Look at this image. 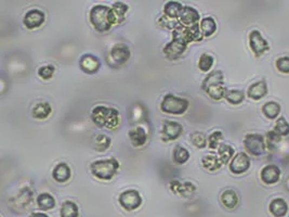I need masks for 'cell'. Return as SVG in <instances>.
<instances>
[{
  "label": "cell",
  "mask_w": 289,
  "mask_h": 217,
  "mask_svg": "<svg viewBox=\"0 0 289 217\" xmlns=\"http://www.w3.org/2000/svg\"><path fill=\"white\" fill-rule=\"evenodd\" d=\"M262 112H264V116L268 120H275L280 113V106L278 102L268 101L262 107Z\"/></svg>",
  "instance_id": "obj_30"
},
{
  "label": "cell",
  "mask_w": 289,
  "mask_h": 217,
  "mask_svg": "<svg viewBox=\"0 0 289 217\" xmlns=\"http://www.w3.org/2000/svg\"><path fill=\"white\" fill-rule=\"evenodd\" d=\"M244 147L248 153L254 156L264 154L266 142L264 138L259 134H248L244 138Z\"/></svg>",
  "instance_id": "obj_7"
},
{
  "label": "cell",
  "mask_w": 289,
  "mask_h": 217,
  "mask_svg": "<svg viewBox=\"0 0 289 217\" xmlns=\"http://www.w3.org/2000/svg\"><path fill=\"white\" fill-rule=\"evenodd\" d=\"M280 174L282 172L278 166L270 164V165H266L262 168L261 179L266 185H274V183L278 182L280 178Z\"/></svg>",
  "instance_id": "obj_17"
},
{
  "label": "cell",
  "mask_w": 289,
  "mask_h": 217,
  "mask_svg": "<svg viewBox=\"0 0 289 217\" xmlns=\"http://www.w3.org/2000/svg\"><path fill=\"white\" fill-rule=\"evenodd\" d=\"M172 34L180 36L181 38L184 39L188 44H191L194 42H202L204 37L200 31V23L193 26H183L182 24H180L178 28L172 31Z\"/></svg>",
  "instance_id": "obj_8"
},
{
  "label": "cell",
  "mask_w": 289,
  "mask_h": 217,
  "mask_svg": "<svg viewBox=\"0 0 289 217\" xmlns=\"http://www.w3.org/2000/svg\"><path fill=\"white\" fill-rule=\"evenodd\" d=\"M130 56L131 52L128 46L126 44L118 43L114 45L113 48L110 49L106 58V61L110 68L118 69L127 63V61L130 59Z\"/></svg>",
  "instance_id": "obj_5"
},
{
  "label": "cell",
  "mask_w": 289,
  "mask_h": 217,
  "mask_svg": "<svg viewBox=\"0 0 289 217\" xmlns=\"http://www.w3.org/2000/svg\"><path fill=\"white\" fill-rule=\"evenodd\" d=\"M38 207L42 209V211H49L56 206V199L54 198V195H51L48 192L40 193L36 199Z\"/></svg>",
  "instance_id": "obj_26"
},
{
  "label": "cell",
  "mask_w": 289,
  "mask_h": 217,
  "mask_svg": "<svg viewBox=\"0 0 289 217\" xmlns=\"http://www.w3.org/2000/svg\"><path fill=\"white\" fill-rule=\"evenodd\" d=\"M214 62V59L212 56H210L208 54H202L198 60V68L202 72H205L206 73V72L210 71V69L212 68Z\"/></svg>",
  "instance_id": "obj_39"
},
{
  "label": "cell",
  "mask_w": 289,
  "mask_h": 217,
  "mask_svg": "<svg viewBox=\"0 0 289 217\" xmlns=\"http://www.w3.org/2000/svg\"><path fill=\"white\" fill-rule=\"evenodd\" d=\"M205 93L208 94V96L214 100H221L222 98L226 97V88L224 86V84H216L212 86H209Z\"/></svg>",
  "instance_id": "obj_31"
},
{
  "label": "cell",
  "mask_w": 289,
  "mask_h": 217,
  "mask_svg": "<svg viewBox=\"0 0 289 217\" xmlns=\"http://www.w3.org/2000/svg\"><path fill=\"white\" fill-rule=\"evenodd\" d=\"M169 187L174 193L179 194L180 196H183V198L192 195L196 190V186L190 181L181 182L179 180H172L169 183Z\"/></svg>",
  "instance_id": "obj_16"
},
{
  "label": "cell",
  "mask_w": 289,
  "mask_h": 217,
  "mask_svg": "<svg viewBox=\"0 0 289 217\" xmlns=\"http://www.w3.org/2000/svg\"><path fill=\"white\" fill-rule=\"evenodd\" d=\"M234 149L228 143H221L218 148V157L222 164H226L228 161H232L234 156Z\"/></svg>",
  "instance_id": "obj_33"
},
{
  "label": "cell",
  "mask_w": 289,
  "mask_h": 217,
  "mask_svg": "<svg viewBox=\"0 0 289 217\" xmlns=\"http://www.w3.org/2000/svg\"><path fill=\"white\" fill-rule=\"evenodd\" d=\"M183 7L184 6H182V4L178 2H168L164 7V15L172 19L178 20L183 10Z\"/></svg>",
  "instance_id": "obj_27"
},
{
  "label": "cell",
  "mask_w": 289,
  "mask_h": 217,
  "mask_svg": "<svg viewBox=\"0 0 289 217\" xmlns=\"http://www.w3.org/2000/svg\"><path fill=\"white\" fill-rule=\"evenodd\" d=\"M181 23L179 22V20H174V19H172V18H169L167 16H162L158 20V25L162 26V28L164 29H169V30H172L174 31L178 26L180 25Z\"/></svg>",
  "instance_id": "obj_41"
},
{
  "label": "cell",
  "mask_w": 289,
  "mask_h": 217,
  "mask_svg": "<svg viewBox=\"0 0 289 217\" xmlns=\"http://www.w3.org/2000/svg\"><path fill=\"white\" fill-rule=\"evenodd\" d=\"M174 161L176 164H186L190 160L188 150L182 146H176L174 149Z\"/></svg>",
  "instance_id": "obj_37"
},
{
  "label": "cell",
  "mask_w": 289,
  "mask_h": 217,
  "mask_svg": "<svg viewBox=\"0 0 289 217\" xmlns=\"http://www.w3.org/2000/svg\"><path fill=\"white\" fill-rule=\"evenodd\" d=\"M216 84H224V76H223V73L219 70L212 71V73H209L205 80L202 81V89L205 91L209 86H212V85Z\"/></svg>",
  "instance_id": "obj_24"
},
{
  "label": "cell",
  "mask_w": 289,
  "mask_h": 217,
  "mask_svg": "<svg viewBox=\"0 0 289 217\" xmlns=\"http://www.w3.org/2000/svg\"><path fill=\"white\" fill-rule=\"evenodd\" d=\"M190 140H191L196 148L200 149H204L208 143L206 135L202 133V131H194V133L190 135Z\"/></svg>",
  "instance_id": "obj_38"
},
{
  "label": "cell",
  "mask_w": 289,
  "mask_h": 217,
  "mask_svg": "<svg viewBox=\"0 0 289 217\" xmlns=\"http://www.w3.org/2000/svg\"><path fill=\"white\" fill-rule=\"evenodd\" d=\"M13 204L18 205V207H25L28 206L30 203L32 201V192L30 188H23L18 191L16 196L13 198Z\"/></svg>",
  "instance_id": "obj_23"
},
{
  "label": "cell",
  "mask_w": 289,
  "mask_h": 217,
  "mask_svg": "<svg viewBox=\"0 0 289 217\" xmlns=\"http://www.w3.org/2000/svg\"><path fill=\"white\" fill-rule=\"evenodd\" d=\"M61 217H78L80 216V209L75 202L65 201L60 209Z\"/></svg>",
  "instance_id": "obj_32"
},
{
  "label": "cell",
  "mask_w": 289,
  "mask_h": 217,
  "mask_svg": "<svg viewBox=\"0 0 289 217\" xmlns=\"http://www.w3.org/2000/svg\"><path fill=\"white\" fill-rule=\"evenodd\" d=\"M118 202L126 211H134V209L139 208L142 204V196L139 191L134 189L126 190L120 194Z\"/></svg>",
  "instance_id": "obj_9"
},
{
  "label": "cell",
  "mask_w": 289,
  "mask_h": 217,
  "mask_svg": "<svg viewBox=\"0 0 289 217\" xmlns=\"http://www.w3.org/2000/svg\"><path fill=\"white\" fill-rule=\"evenodd\" d=\"M52 113V107L50 103L46 101H40L36 103L32 110V117L37 118V120H46Z\"/></svg>",
  "instance_id": "obj_21"
},
{
  "label": "cell",
  "mask_w": 289,
  "mask_h": 217,
  "mask_svg": "<svg viewBox=\"0 0 289 217\" xmlns=\"http://www.w3.org/2000/svg\"><path fill=\"white\" fill-rule=\"evenodd\" d=\"M200 31L202 33V35L205 37L212 36L216 31V23L214 21V19H212V17L204 18L200 21Z\"/></svg>",
  "instance_id": "obj_29"
},
{
  "label": "cell",
  "mask_w": 289,
  "mask_h": 217,
  "mask_svg": "<svg viewBox=\"0 0 289 217\" xmlns=\"http://www.w3.org/2000/svg\"><path fill=\"white\" fill-rule=\"evenodd\" d=\"M273 131H275L280 136H287L289 135V123L286 121L285 117H280L275 123Z\"/></svg>",
  "instance_id": "obj_40"
},
{
  "label": "cell",
  "mask_w": 289,
  "mask_h": 217,
  "mask_svg": "<svg viewBox=\"0 0 289 217\" xmlns=\"http://www.w3.org/2000/svg\"><path fill=\"white\" fill-rule=\"evenodd\" d=\"M202 165L204 168L209 170V172H214V170H218L221 167L222 163L220 162L218 156L210 153L202 157Z\"/></svg>",
  "instance_id": "obj_28"
},
{
  "label": "cell",
  "mask_w": 289,
  "mask_h": 217,
  "mask_svg": "<svg viewBox=\"0 0 289 217\" xmlns=\"http://www.w3.org/2000/svg\"><path fill=\"white\" fill-rule=\"evenodd\" d=\"M249 46H250V49L256 57H261L270 49L268 43L257 30L252 31L249 34Z\"/></svg>",
  "instance_id": "obj_10"
},
{
  "label": "cell",
  "mask_w": 289,
  "mask_h": 217,
  "mask_svg": "<svg viewBox=\"0 0 289 217\" xmlns=\"http://www.w3.org/2000/svg\"><path fill=\"white\" fill-rule=\"evenodd\" d=\"M286 185H287V187H286V188L289 190V178H288V179H287V181H286Z\"/></svg>",
  "instance_id": "obj_47"
},
{
  "label": "cell",
  "mask_w": 289,
  "mask_h": 217,
  "mask_svg": "<svg viewBox=\"0 0 289 217\" xmlns=\"http://www.w3.org/2000/svg\"><path fill=\"white\" fill-rule=\"evenodd\" d=\"M268 94V86L266 83L264 81H259L257 83H254L252 85L249 86L247 90V96L252 100L258 101L262 98L266 97Z\"/></svg>",
  "instance_id": "obj_19"
},
{
  "label": "cell",
  "mask_w": 289,
  "mask_h": 217,
  "mask_svg": "<svg viewBox=\"0 0 289 217\" xmlns=\"http://www.w3.org/2000/svg\"><path fill=\"white\" fill-rule=\"evenodd\" d=\"M120 169V162L115 157L98 160L90 164V170L94 177L100 180H110Z\"/></svg>",
  "instance_id": "obj_3"
},
{
  "label": "cell",
  "mask_w": 289,
  "mask_h": 217,
  "mask_svg": "<svg viewBox=\"0 0 289 217\" xmlns=\"http://www.w3.org/2000/svg\"><path fill=\"white\" fill-rule=\"evenodd\" d=\"M46 16L42 10L38 9H32L26 12L24 16L23 23L28 30H35L40 28V26L44 23Z\"/></svg>",
  "instance_id": "obj_13"
},
{
  "label": "cell",
  "mask_w": 289,
  "mask_h": 217,
  "mask_svg": "<svg viewBox=\"0 0 289 217\" xmlns=\"http://www.w3.org/2000/svg\"><path fill=\"white\" fill-rule=\"evenodd\" d=\"M222 138H223V134H222V131H220V130H216V131H214L212 134H210L208 137L209 148L212 150L218 149L221 144L220 141L222 140Z\"/></svg>",
  "instance_id": "obj_43"
},
{
  "label": "cell",
  "mask_w": 289,
  "mask_h": 217,
  "mask_svg": "<svg viewBox=\"0 0 289 217\" xmlns=\"http://www.w3.org/2000/svg\"><path fill=\"white\" fill-rule=\"evenodd\" d=\"M200 19V16L198 11L193 8V7L184 6L178 20L183 26H193L195 24H198Z\"/></svg>",
  "instance_id": "obj_15"
},
{
  "label": "cell",
  "mask_w": 289,
  "mask_h": 217,
  "mask_svg": "<svg viewBox=\"0 0 289 217\" xmlns=\"http://www.w3.org/2000/svg\"><path fill=\"white\" fill-rule=\"evenodd\" d=\"M188 44L184 39L172 34V41L169 42L162 50L164 55H165L169 60H176V59H179L184 54L188 48Z\"/></svg>",
  "instance_id": "obj_6"
},
{
  "label": "cell",
  "mask_w": 289,
  "mask_h": 217,
  "mask_svg": "<svg viewBox=\"0 0 289 217\" xmlns=\"http://www.w3.org/2000/svg\"><path fill=\"white\" fill-rule=\"evenodd\" d=\"M54 67L51 64H47V65H44V67H40L38 69V75L40 78L44 81H48L50 78H52L54 74Z\"/></svg>",
  "instance_id": "obj_44"
},
{
  "label": "cell",
  "mask_w": 289,
  "mask_h": 217,
  "mask_svg": "<svg viewBox=\"0 0 289 217\" xmlns=\"http://www.w3.org/2000/svg\"><path fill=\"white\" fill-rule=\"evenodd\" d=\"M183 133V126L176 121H169L166 120L162 123V141H174L182 135Z\"/></svg>",
  "instance_id": "obj_11"
},
{
  "label": "cell",
  "mask_w": 289,
  "mask_h": 217,
  "mask_svg": "<svg viewBox=\"0 0 289 217\" xmlns=\"http://www.w3.org/2000/svg\"><path fill=\"white\" fill-rule=\"evenodd\" d=\"M220 200L223 205L231 209L238 204V195L232 189H228L226 191H223L220 196Z\"/></svg>",
  "instance_id": "obj_25"
},
{
  "label": "cell",
  "mask_w": 289,
  "mask_h": 217,
  "mask_svg": "<svg viewBox=\"0 0 289 217\" xmlns=\"http://www.w3.org/2000/svg\"><path fill=\"white\" fill-rule=\"evenodd\" d=\"M112 9L114 11V15L117 20V24H120L124 21V18H126V13L129 10V7L122 2H116L112 6Z\"/></svg>",
  "instance_id": "obj_36"
},
{
  "label": "cell",
  "mask_w": 289,
  "mask_h": 217,
  "mask_svg": "<svg viewBox=\"0 0 289 217\" xmlns=\"http://www.w3.org/2000/svg\"><path fill=\"white\" fill-rule=\"evenodd\" d=\"M70 176L72 170L66 163H58L52 172V177L58 182H66L70 180Z\"/></svg>",
  "instance_id": "obj_20"
},
{
  "label": "cell",
  "mask_w": 289,
  "mask_h": 217,
  "mask_svg": "<svg viewBox=\"0 0 289 217\" xmlns=\"http://www.w3.org/2000/svg\"><path fill=\"white\" fill-rule=\"evenodd\" d=\"M89 20L94 29L100 33L108 32L112 26L117 24V20L112 7L96 5L92 7L89 13Z\"/></svg>",
  "instance_id": "obj_1"
},
{
  "label": "cell",
  "mask_w": 289,
  "mask_h": 217,
  "mask_svg": "<svg viewBox=\"0 0 289 217\" xmlns=\"http://www.w3.org/2000/svg\"><path fill=\"white\" fill-rule=\"evenodd\" d=\"M276 69L280 73L289 74V57H282L276 60Z\"/></svg>",
  "instance_id": "obj_45"
},
{
  "label": "cell",
  "mask_w": 289,
  "mask_h": 217,
  "mask_svg": "<svg viewBox=\"0 0 289 217\" xmlns=\"http://www.w3.org/2000/svg\"><path fill=\"white\" fill-rule=\"evenodd\" d=\"M280 142V136L278 135L275 131L271 130L266 134V146L270 151H275L278 149Z\"/></svg>",
  "instance_id": "obj_42"
},
{
  "label": "cell",
  "mask_w": 289,
  "mask_h": 217,
  "mask_svg": "<svg viewBox=\"0 0 289 217\" xmlns=\"http://www.w3.org/2000/svg\"><path fill=\"white\" fill-rule=\"evenodd\" d=\"M110 143H112V140L110 137L103 134H98L94 137V148L96 151H98V152H104V151H106L110 147Z\"/></svg>",
  "instance_id": "obj_34"
},
{
  "label": "cell",
  "mask_w": 289,
  "mask_h": 217,
  "mask_svg": "<svg viewBox=\"0 0 289 217\" xmlns=\"http://www.w3.org/2000/svg\"><path fill=\"white\" fill-rule=\"evenodd\" d=\"M224 98L228 103L236 106V104H240L245 100V93L242 90H238V89L226 90Z\"/></svg>",
  "instance_id": "obj_35"
},
{
  "label": "cell",
  "mask_w": 289,
  "mask_h": 217,
  "mask_svg": "<svg viewBox=\"0 0 289 217\" xmlns=\"http://www.w3.org/2000/svg\"><path fill=\"white\" fill-rule=\"evenodd\" d=\"M129 139L136 148L143 147L148 141V133L142 126H134L129 130Z\"/></svg>",
  "instance_id": "obj_18"
},
{
  "label": "cell",
  "mask_w": 289,
  "mask_h": 217,
  "mask_svg": "<svg viewBox=\"0 0 289 217\" xmlns=\"http://www.w3.org/2000/svg\"><path fill=\"white\" fill-rule=\"evenodd\" d=\"M80 67L84 73L96 74L101 68V62L96 56L91 54H84L82 56L80 60Z\"/></svg>",
  "instance_id": "obj_14"
},
{
  "label": "cell",
  "mask_w": 289,
  "mask_h": 217,
  "mask_svg": "<svg viewBox=\"0 0 289 217\" xmlns=\"http://www.w3.org/2000/svg\"><path fill=\"white\" fill-rule=\"evenodd\" d=\"M250 167V159L245 152H238L230 162L228 168L235 175L246 173Z\"/></svg>",
  "instance_id": "obj_12"
},
{
  "label": "cell",
  "mask_w": 289,
  "mask_h": 217,
  "mask_svg": "<svg viewBox=\"0 0 289 217\" xmlns=\"http://www.w3.org/2000/svg\"><path fill=\"white\" fill-rule=\"evenodd\" d=\"M30 217H49V216L44 213H32Z\"/></svg>",
  "instance_id": "obj_46"
},
{
  "label": "cell",
  "mask_w": 289,
  "mask_h": 217,
  "mask_svg": "<svg viewBox=\"0 0 289 217\" xmlns=\"http://www.w3.org/2000/svg\"><path fill=\"white\" fill-rule=\"evenodd\" d=\"M190 107L188 100L176 97L172 94H167L160 102V110L165 113L174 115L184 114Z\"/></svg>",
  "instance_id": "obj_4"
},
{
  "label": "cell",
  "mask_w": 289,
  "mask_h": 217,
  "mask_svg": "<svg viewBox=\"0 0 289 217\" xmlns=\"http://www.w3.org/2000/svg\"><path fill=\"white\" fill-rule=\"evenodd\" d=\"M91 120L100 128L115 129L120 125V112L115 108L96 106L91 111Z\"/></svg>",
  "instance_id": "obj_2"
},
{
  "label": "cell",
  "mask_w": 289,
  "mask_h": 217,
  "mask_svg": "<svg viewBox=\"0 0 289 217\" xmlns=\"http://www.w3.org/2000/svg\"><path fill=\"white\" fill-rule=\"evenodd\" d=\"M268 209L275 217H284L288 213V204L284 199L276 198L271 201Z\"/></svg>",
  "instance_id": "obj_22"
}]
</instances>
